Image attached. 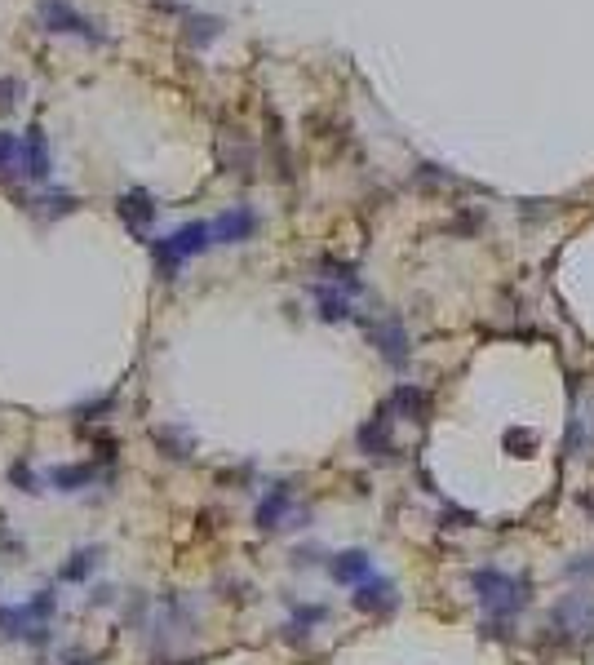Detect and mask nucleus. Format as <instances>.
<instances>
[{"mask_svg": "<svg viewBox=\"0 0 594 665\" xmlns=\"http://www.w3.org/2000/svg\"><path fill=\"white\" fill-rule=\"evenodd\" d=\"M98 559H102V550H98V546H80V550H71L67 564L58 568V581H67V586H80V581H85L89 572L98 568Z\"/></svg>", "mask_w": 594, "mask_h": 665, "instance_id": "obj_10", "label": "nucleus"}, {"mask_svg": "<svg viewBox=\"0 0 594 665\" xmlns=\"http://www.w3.org/2000/svg\"><path fill=\"white\" fill-rule=\"evenodd\" d=\"M391 404H395L404 417H413V422H422V417H426V395L417 391V386H399Z\"/></svg>", "mask_w": 594, "mask_h": 665, "instance_id": "obj_14", "label": "nucleus"}, {"mask_svg": "<svg viewBox=\"0 0 594 665\" xmlns=\"http://www.w3.org/2000/svg\"><path fill=\"white\" fill-rule=\"evenodd\" d=\"M555 630L572 634V639H577L581 630H594V599H586V595L563 599L555 608Z\"/></svg>", "mask_w": 594, "mask_h": 665, "instance_id": "obj_6", "label": "nucleus"}, {"mask_svg": "<svg viewBox=\"0 0 594 665\" xmlns=\"http://www.w3.org/2000/svg\"><path fill=\"white\" fill-rule=\"evenodd\" d=\"M94 479H98V466L94 462H67V466L49 470V484H54L58 493H85Z\"/></svg>", "mask_w": 594, "mask_h": 665, "instance_id": "obj_9", "label": "nucleus"}, {"mask_svg": "<svg viewBox=\"0 0 594 665\" xmlns=\"http://www.w3.org/2000/svg\"><path fill=\"white\" fill-rule=\"evenodd\" d=\"M111 408H116V395H98L94 404H80L76 413L80 417H102V413H111Z\"/></svg>", "mask_w": 594, "mask_h": 665, "instance_id": "obj_17", "label": "nucleus"}, {"mask_svg": "<svg viewBox=\"0 0 594 665\" xmlns=\"http://www.w3.org/2000/svg\"><path fill=\"white\" fill-rule=\"evenodd\" d=\"M18 151H23V142H18L14 133H0V169H14Z\"/></svg>", "mask_w": 594, "mask_h": 665, "instance_id": "obj_16", "label": "nucleus"}, {"mask_svg": "<svg viewBox=\"0 0 594 665\" xmlns=\"http://www.w3.org/2000/svg\"><path fill=\"white\" fill-rule=\"evenodd\" d=\"M9 484H14L18 493H40V475L27 466V457H18V462L9 466Z\"/></svg>", "mask_w": 594, "mask_h": 665, "instance_id": "obj_15", "label": "nucleus"}, {"mask_svg": "<svg viewBox=\"0 0 594 665\" xmlns=\"http://www.w3.org/2000/svg\"><path fill=\"white\" fill-rule=\"evenodd\" d=\"M329 577L337 586H360V581L373 577V555L368 550H342V555L329 559Z\"/></svg>", "mask_w": 594, "mask_h": 665, "instance_id": "obj_4", "label": "nucleus"}, {"mask_svg": "<svg viewBox=\"0 0 594 665\" xmlns=\"http://www.w3.org/2000/svg\"><path fill=\"white\" fill-rule=\"evenodd\" d=\"M258 231V213L253 209H227L209 222V240L213 244H244L249 235Z\"/></svg>", "mask_w": 594, "mask_h": 665, "instance_id": "obj_3", "label": "nucleus"}, {"mask_svg": "<svg viewBox=\"0 0 594 665\" xmlns=\"http://www.w3.org/2000/svg\"><path fill=\"white\" fill-rule=\"evenodd\" d=\"M40 18H45L49 32H76V36H85V40H98V32L67 5V0H45V5H40Z\"/></svg>", "mask_w": 594, "mask_h": 665, "instance_id": "obj_5", "label": "nucleus"}, {"mask_svg": "<svg viewBox=\"0 0 594 665\" xmlns=\"http://www.w3.org/2000/svg\"><path fill=\"white\" fill-rule=\"evenodd\" d=\"M360 444H364L373 457H386V453H391V413H386V408L360 431Z\"/></svg>", "mask_w": 594, "mask_h": 665, "instance_id": "obj_12", "label": "nucleus"}, {"mask_svg": "<svg viewBox=\"0 0 594 665\" xmlns=\"http://www.w3.org/2000/svg\"><path fill=\"white\" fill-rule=\"evenodd\" d=\"M470 586H475L484 612H493V617H515V612L528 603L524 581L510 577V572H497V568H479L475 577H470Z\"/></svg>", "mask_w": 594, "mask_h": 665, "instance_id": "obj_2", "label": "nucleus"}, {"mask_svg": "<svg viewBox=\"0 0 594 665\" xmlns=\"http://www.w3.org/2000/svg\"><path fill=\"white\" fill-rule=\"evenodd\" d=\"M289 506H293V488L289 484H275L271 493H266L262 501H258V528L262 532H271V528H280L284 524V515H289Z\"/></svg>", "mask_w": 594, "mask_h": 665, "instance_id": "obj_8", "label": "nucleus"}, {"mask_svg": "<svg viewBox=\"0 0 594 665\" xmlns=\"http://www.w3.org/2000/svg\"><path fill=\"white\" fill-rule=\"evenodd\" d=\"M18 156H27V173L40 182V178H49V147H45V133L32 129L27 133V142H23V151Z\"/></svg>", "mask_w": 594, "mask_h": 665, "instance_id": "obj_13", "label": "nucleus"}, {"mask_svg": "<svg viewBox=\"0 0 594 665\" xmlns=\"http://www.w3.org/2000/svg\"><path fill=\"white\" fill-rule=\"evenodd\" d=\"M568 572L572 577H594V555H586L581 564H568Z\"/></svg>", "mask_w": 594, "mask_h": 665, "instance_id": "obj_18", "label": "nucleus"}, {"mask_svg": "<svg viewBox=\"0 0 594 665\" xmlns=\"http://www.w3.org/2000/svg\"><path fill=\"white\" fill-rule=\"evenodd\" d=\"M355 608L360 612H391L395 608V586L386 577H368L355 586Z\"/></svg>", "mask_w": 594, "mask_h": 665, "instance_id": "obj_7", "label": "nucleus"}, {"mask_svg": "<svg viewBox=\"0 0 594 665\" xmlns=\"http://www.w3.org/2000/svg\"><path fill=\"white\" fill-rule=\"evenodd\" d=\"M209 222H187V227H178L173 235H160V240H151V258H156V271L173 280V275L182 271V262L196 258V253L209 249Z\"/></svg>", "mask_w": 594, "mask_h": 665, "instance_id": "obj_1", "label": "nucleus"}, {"mask_svg": "<svg viewBox=\"0 0 594 665\" xmlns=\"http://www.w3.org/2000/svg\"><path fill=\"white\" fill-rule=\"evenodd\" d=\"M120 218H125L133 231H142L151 218H156V204H151L147 191H129V196H120Z\"/></svg>", "mask_w": 594, "mask_h": 665, "instance_id": "obj_11", "label": "nucleus"}]
</instances>
